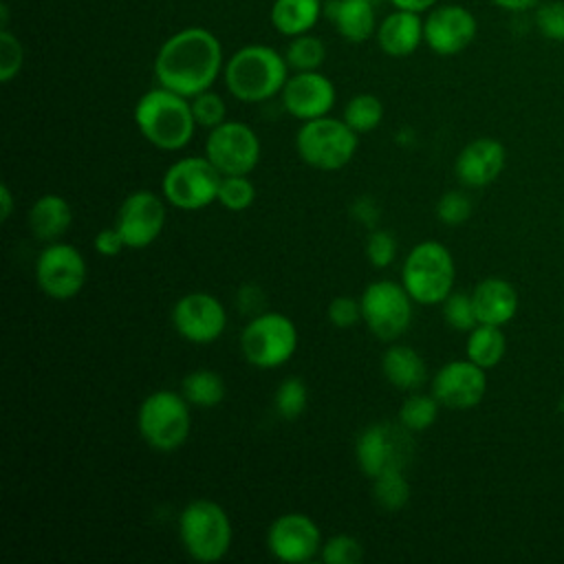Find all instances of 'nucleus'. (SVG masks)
<instances>
[{
	"label": "nucleus",
	"instance_id": "9",
	"mask_svg": "<svg viewBox=\"0 0 564 564\" xmlns=\"http://www.w3.org/2000/svg\"><path fill=\"white\" fill-rule=\"evenodd\" d=\"M223 174L203 156H183L163 174L161 194L163 198L181 212H198L216 203L218 185Z\"/></svg>",
	"mask_w": 564,
	"mask_h": 564
},
{
	"label": "nucleus",
	"instance_id": "38",
	"mask_svg": "<svg viewBox=\"0 0 564 564\" xmlns=\"http://www.w3.org/2000/svg\"><path fill=\"white\" fill-rule=\"evenodd\" d=\"M24 64V48L18 35H13L7 26L0 29V82L9 84L15 79Z\"/></svg>",
	"mask_w": 564,
	"mask_h": 564
},
{
	"label": "nucleus",
	"instance_id": "47",
	"mask_svg": "<svg viewBox=\"0 0 564 564\" xmlns=\"http://www.w3.org/2000/svg\"><path fill=\"white\" fill-rule=\"evenodd\" d=\"M394 9H405V11H416V13H427L432 7L438 4V0H390Z\"/></svg>",
	"mask_w": 564,
	"mask_h": 564
},
{
	"label": "nucleus",
	"instance_id": "4",
	"mask_svg": "<svg viewBox=\"0 0 564 564\" xmlns=\"http://www.w3.org/2000/svg\"><path fill=\"white\" fill-rule=\"evenodd\" d=\"M178 538L192 560L203 564L220 562L234 540L229 513L216 500H189L178 513Z\"/></svg>",
	"mask_w": 564,
	"mask_h": 564
},
{
	"label": "nucleus",
	"instance_id": "1",
	"mask_svg": "<svg viewBox=\"0 0 564 564\" xmlns=\"http://www.w3.org/2000/svg\"><path fill=\"white\" fill-rule=\"evenodd\" d=\"M225 57L220 40L205 26H185L172 33L156 51L154 77L159 86L183 97L209 90L223 75Z\"/></svg>",
	"mask_w": 564,
	"mask_h": 564
},
{
	"label": "nucleus",
	"instance_id": "21",
	"mask_svg": "<svg viewBox=\"0 0 564 564\" xmlns=\"http://www.w3.org/2000/svg\"><path fill=\"white\" fill-rule=\"evenodd\" d=\"M375 37L388 57H408L423 44V18L416 11L394 9L377 24Z\"/></svg>",
	"mask_w": 564,
	"mask_h": 564
},
{
	"label": "nucleus",
	"instance_id": "30",
	"mask_svg": "<svg viewBox=\"0 0 564 564\" xmlns=\"http://www.w3.org/2000/svg\"><path fill=\"white\" fill-rule=\"evenodd\" d=\"M375 502L383 511H401L410 500V482L401 465H392L372 478Z\"/></svg>",
	"mask_w": 564,
	"mask_h": 564
},
{
	"label": "nucleus",
	"instance_id": "25",
	"mask_svg": "<svg viewBox=\"0 0 564 564\" xmlns=\"http://www.w3.org/2000/svg\"><path fill=\"white\" fill-rule=\"evenodd\" d=\"M29 229L37 240L55 242L59 240L70 223H73V207L62 194H42L29 209Z\"/></svg>",
	"mask_w": 564,
	"mask_h": 564
},
{
	"label": "nucleus",
	"instance_id": "6",
	"mask_svg": "<svg viewBox=\"0 0 564 564\" xmlns=\"http://www.w3.org/2000/svg\"><path fill=\"white\" fill-rule=\"evenodd\" d=\"M240 352L247 364L260 370H273L289 364L297 350L300 333L295 322L278 311H262L242 326Z\"/></svg>",
	"mask_w": 564,
	"mask_h": 564
},
{
	"label": "nucleus",
	"instance_id": "20",
	"mask_svg": "<svg viewBox=\"0 0 564 564\" xmlns=\"http://www.w3.org/2000/svg\"><path fill=\"white\" fill-rule=\"evenodd\" d=\"M507 163L505 145L494 137L471 139L456 156L454 172L465 187L491 185Z\"/></svg>",
	"mask_w": 564,
	"mask_h": 564
},
{
	"label": "nucleus",
	"instance_id": "5",
	"mask_svg": "<svg viewBox=\"0 0 564 564\" xmlns=\"http://www.w3.org/2000/svg\"><path fill=\"white\" fill-rule=\"evenodd\" d=\"M456 264L452 251L438 240L416 242L401 267V284L414 304L436 306L454 291Z\"/></svg>",
	"mask_w": 564,
	"mask_h": 564
},
{
	"label": "nucleus",
	"instance_id": "42",
	"mask_svg": "<svg viewBox=\"0 0 564 564\" xmlns=\"http://www.w3.org/2000/svg\"><path fill=\"white\" fill-rule=\"evenodd\" d=\"M326 317L335 328H350L361 322V302L359 297L337 295L326 306Z\"/></svg>",
	"mask_w": 564,
	"mask_h": 564
},
{
	"label": "nucleus",
	"instance_id": "19",
	"mask_svg": "<svg viewBox=\"0 0 564 564\" xmlns=\"http://www.w3.org/2000/svg\"><path fill=\"white\" fill-rule=\"evenodd\" d=\"M282 108L300 121L324 117L337 101L335 84L319 70H293L282 93Z\"/></svg>",
	"mask_w": 564,
	"mask_h": 564
},
{
	"label": "nucleus",
	"instance_id": "18",
	"mask_svg": "<svg viewBox=\"0 0 564 564\" xmlns=\"http://www.w3.org/2000/svg\"><path fill=\"white\" fill-rule=\"evenodd\" d=\"M405 432V427L397 430L388 423H372L364 427L355 441V458L361 474L372 480L392 465L403 467L410 456V438Z\"/></svg>",
	"mask_w": 564,
	"mask_h": 564
},
{
	"label": "nucleus",
	"instance_id": "22",
	"mask_svg": "<svg viewBox=\"0 0 564 564\" xmlns=\"http://www.w3.org/2000/svg\"><path fill=\"white\" fill-rule=\"evenodd\" d=\"M471 300L478 324L505 326L518 311V293L513 284L496 275L480 280L471 291Z\"/></svg>",
	"mask_w": 564,
	"mask_h": 564
},
{
	"label": "nucleus",
	"instance_id": "11",
	"mask_svg": "<svg viewBox=\"0 0 564 564\" xmlns=\"http://www.w3.org/2000/svg\"><path fill=\"white\" fill-rule=\"evenodd\" d=\"M260 137L242 121L227 119L214 130H207L205 156L223 176H249L260 163Z\"/></svg>",
	"mask_w": 564,
	"mask_h": 564
},
{
	"label": "nucleus",
	"instance_id": "8",
	"mask_svg": "<svg viewBox=\"0 0 564 564\" xmlns=\"http://www.w3.org/2000/svg\"><path fill=\"white\" fill-rule=\"evenodd\" d=\"M359 134L344 121L330 115L302 121L295 134V150L297 156L319 170V172H335L346 167L359 145Z\"/></svg>",
	"mask_w": 564,
	"mask_h": 564
},
{
	"label": "nucleus",
	"instance_id": "27",
	"mask_svg": "<svg viewBox=\"0 0 564 564\" xmlns=\"http://www.w3.org/2000/svg\"><path fill=\"white\" fill-rule=\"evenodd\" d=\"M181 394L185 397V401L192 408L209 410V408H216V405L223 403V399L227 394V388H225V381L218 372H214L209 368H198V370H192L183 377Z\"/></svg>",
	"mask_w": 564,
	"mask_h": 564
},
{
	"label": "nucleus",
	"instance_id": "35",
	"mask_svg": "<svg viewBox=\"0 0 564 564\" xmlns=\"http://www.w3.org/2000/svg\"><path fill=\"white\" fill-rule=\"evenodd\" d=\"M443 319L449 328L460 330V333H469L476 324V311H474V300L471 293H463V291H452L445 300H443Z\"/></svg>",
	"mask_w": 564,
	"mask_h": 564
},
{
	"label": "nucleus",
	"instance_id": "15",
	"mask_svg": "<svg viewBox=\"0 0 564 564\" xmlns=\"http://www.w3.org/2000/svg\"><path fill=\"white\" fill-rule=\"evenodd\" d=\"M269 553L284 564H304L319 555L322 531L317 522L300 511L278 516L267 529Z\"/></svg>",
	"mask_w": 564,
	"mask_h": 564
},
{
	"label": "nucleus",
	"instance_id": "28",
	"mask_svg": "<svg viewBox=\"0 0 564 564\" xmlns=\"http://www.w3.org/2000/svg\"><path fill=\"white\" fill-rule=\"evenodd\" d=\"M505 350H507V339L500 326L476 324L467 335V344H465L467 359H471L485 370L498 366L505 357Z\"/></svg>",
	"mask_w": 564,
	"mask_h": 564
},
{
	"label": "nucleus",
	"instance_id": "2",
	"mask_svg": "<svg viewBox=\"0 0 564 564\" xmlns=\"http://www.w3.org/2000/svg\"><path fill=\"white\" fill-rule=\"evenodd\" d=\"M132 117L143 139L163 152L187 148L196 132L189 97L163 86L143 93L134 104Z\"/></svg>",
	"mask_w": 564,
	"mask_h": 564
},
{
	"label": "nucleus",
	"instance_id": "24",
	"mask_svg": "<svg viewBox=\"0 0 564 564\" xmlns=\"http://www.w3.org/2000/svg\"><path fill=\"white\" fill-rule=\"evenodd\" d=\"M381 372L397 390L414 392L423 386L427 377V366L416 348L390 341V346L381 355Z\"/></svg>",
	"mask_w": 564,
	"mask_h": 564
},
{
	"label": "nucleus",
	"instance_id": "46",
	"mask_svg": "<svg viewBox=\"0 0 564 564\" xmlns=\"http://www.w3.org/2000/svg\"><path fill=\"white\" fill-rule=\"evenodd\" d=\"M489 2L509 13H524V11L535 9L542 0H489Z\"/></svg>",
	"mask_w": 564,
	"mask_h": 564
},
{
	"label": "nucleus",
	"instance_id": "13",
	"mask_svg": "<svg viewBox=\"0 0 564 564\" xmlns=\"http://www.w3.org/2000/svg\"><path fill=\"white\" fill-rule=\"evenodd\" d=\"M170 317L174 330L185 341L196 346L218 341L227 328L225 304L207 291H192L181 295L174 302Z\"/></svg>",
	"mask_w": 564,
	"mask_h": 564
},
{
	"label": "nucleus",
	"instance_id": "17",
	"mask_svg": "<svg viewBox=\"0 0 564 564\" xmlns=\"http://www.w3.org/2000/svg\"><path fill=\"white\" fill-rule=\"evenodd\" d=\"M447 410H471L487 392L485 368L471 359H452L443 364L432 377L430 390Z\"/></svg>",
	"mask_w": 564,
	"mask_h": 564
},
{
	"label": "nucleus",
	"instance_id": "3",
	"mask_svg": "<svg viewBox=\"0 0 564 564\" xmlns=\"http://www.w3.org/2000/svg\"><path fill=\"white\" fill-rule=\"evenodd\" d=\"M289 70L284 53L267 44H245L225 62L223 79L238 101L262 104L282 93Z\"/></svg>",
	"mask_w": 564,
	"mask_h": 564
},
{
	"label": "nucleus",
	"instance_id": "16",
	"mask_svg": "<svg viewBox=\"0 0 564 564\" xmlns=\"http://www.w3.org/2000/svg\"><path fill=\"white\" fill-rule=\"evenodd\" d=\"M478 33L476 15L463 4H436L423 18V42L436 55L463 53Z\"/></svg>",
	"mask_w": 564,
	"mask_h": 564
},
{
	"label": "nucleus",
	"instance_id": "48",
	"mask_svg": "<svg viewBox=\"0 0 564 564\" xmlns=\"http://www.w3.org/2000/svg\"><path fill=\"white\" fill-rule=\"evenodd\" d=\"M13 214V192L7 183L0 185V220H9V216Z\"/></svg>",
	"mask_w": 564,
	"mask_h": 564
},
{
	"label": "nucleus",
	"instance_id": "12",
	"mask_svg": "<svg viewBox=\"0 0 564 564\" xmlns=\"http://www.w3.org/2000/svg\"><path fill=\"white\" fill-rule=\"evenodd\" d=\"M88 267L82 251L70 242H48L35 260L40 291L57 302L73 300L86 284Z\"/></svg>",
	"mask_w": 564,
	"mask_h": 564
},
{
	"label": "nucleus",
	"instance_id": "32",
	"mask_svg": "<svg viewBox=\"0 0 564 564\" xmlns=\"http://www.w3.org/2000/svg\"><path fill=\"white\" fill-rule=\"evenodd\" d=\"M284 59L291 70H319L326 59V46L317 35L302 33L289 37L284 48Z\"/></svg>",
	"mask_w": 564,
	"mask_h": 564
},
{
	"label": "nucleus",
	"instance_id": "7",
	"mask_svg": "<svg viewBox=\"0 0 564 564\" xmlns=\"http://www.w3.org/2000/svg\"><path fill=\"white\" fill-rule=\"evenodd\" d=\"M137 430L156 452H174L192 432V405L181 392L154 390L137 410Z\"/></svg>",
	"mask_w": 564,
	"mask_h": 564
},
{
	"label": "nucleus",
	"instance_id": "45",
	"mask_svg": "<svg viewBox=\"0 0 564 564\" xmlns=\"http://www.w3.org/2000/svg\"><path fill=\"white\" fill-rule=\"evenodd\" d=\"M260 293V289L258 286H253V284H247V286H242L240 291H238V297H236V302H238V308L242 311V313H247V315H258V313H262L264 308H262V297H258V300H253V295H258Z\"/></svg>",
	"mask_w": 564,
	"mask_h": 564
},
{
	"label": "nucleus",
	"instance_id": "33",
	"mask_svg": "<svg viewBox=\"0 0 564 564\" xmlns=\"http://www.w3.org/2000/svg\"><path fill=\"white\" fill-rule=\"evenodd\" d=\"M306 405H308V390L300 377H286L284 381H280L273 394V408L280 419L293 421L304 414Z\"/></svg>",
	"mask_w": 564,
	"mask_h": 564
},
{
	"label": "nucleus",
	"instance_id": "34",
	"mask_svg": "<svg viewBox=\"0 0 564 564\" xmlns=\"http://www.w3.org/2000/svg\"><path fill=\"white\" fill-rule=\"evenodd\" d=\"M256 200V187L249 176H223L216 203L229 212H245Z\"/></svg>",
	"mask_w": 564,
	"mask_h": 564
},
{
	"label": "nucleus",
	"instance_id": "43",
	"mask_svg": "<svg viewBox=\"0 0 564 564\" xmlns=\"http://www.w3.org/2000/svg\"><path fill=\"white\" fill-rule=\"evenodd\" d=\"M93 247L99 256L104 258H115L119 256L123 249H126V242L121 238V234L117 231V227H106V229H99L95 234V240H93Z\"/></svg>",
	"mask_w": 564,
	"mask_h": 564
},
{
	"label": "nucleus",
	"instance_id": "23",
	"mask_svg": "<svg viewBox=\"0 0 564 564\" xmlns=\"http://www.w3.org/2000/svg\"><path fill=\"white\" fill-rule=\"evenodd\" d=\"M326 15L339 37L350 44H364L377 33L372 0H333L328 2Z\"/></svg>",
	"mask_w": 564,
	"mask_h": 564
},
{
	"label": "nucleus",
	"instance_id": "26",
	"mask_svg": "<svg viewBox=\"0 0 564 564\" xmlns=\"http://www.w3.org/2000/svg\"><path fill=\"white\" fill-rule=\"evenodd\" d=\"M322 11V0H273L269 18L280 35L295 37L311 33Z\"/></svg>",
	"mask_w": 564,
	"mask_h": 564
},
{
	"label": "nucleus",
	"instance_id": "31",
	"mask_svg": "<svg viewBox=\"0 0 564 564\" xmlns=\"http://www.w3.org/2000/svg\"><path fill=\"white\" fill-rule=\"evenodd\" d=\"M383 115H386V108H383V101L377 95L359 93V95H355V97H350L346 101L341 119L357 134H364V132L377 130L381 126V121H383Z\"/></svg>",
	"mask_w": 564,
	"mask_h": 564
},
{
	"label": "nucleus",
	"instance_id": "44",
	"mask_svg": "<svg viewBox=\"0 0 564 564\" xmlns=\"http://www.w3.org/2000/svg\"><path fill=\"white\" fill-rule=\"evenodd\" d=\"M350 216L361 223L368 229H375L379 223V205L375 198L370 196H359L355 198V203L350 205Z\"/></svg>",
	"mask_w": 564,
	"mask_h": 564
},
{
	"label": "nucleus",
	"instance_id": "14",
	"mask_svg": "<svg viewBox=\"0 0 564 564\" xmlns=\"http://www.w3.org/2000/svg\"><path fill=\"white\" fill-rule=\"evenodd\" d=\"M165 198L152 189L130 192L115 216V227L121 234L126 249L150 247L165 227Z\"/></svg>",
	"mask_w": 564,
	"mask_h": 564
},
{
	"label": "nucleus",
	"instance_id": "37",
	"mask_svg": "<svg viewBox=\"0 0 564 564\" xmlns=\"http://www.w3.org/2000/svg\"><path fill=\"white\" fill-rule=\"evenodd\" d=\"M364 557V546L357 538L339 533L322 544L319 560L324 564H357Z\"/></svg>",
	"mask_w": 564,
	"mask_h": 564
},
{
	"label": "nucleus",
	"instance_id": "36",
	"mask_svg": "<svg viewBox=\"0 0 564 564\" xmlns=\"http://www.w3.org/2000/svg\"><path fill=\"white\" fill-rule=\"evenodd\" d=\"M189 101H192V112H194L196 126H200L205 130H214L216 126L227 121V104L212 88L194 95Z\"/></svg>",
	"mask_w": 564,
	"mask_h": 564
},
{
	"label": "nucleus",
	"instance_id": "29",
	"mask_svg": "<svg viewBox=\"0 0 564 564\" xmlns=\"http://www.w3.org/2000/svg\"><path fill=\"white\" fill-rule=\"evenodd\" d=\"M441 408L443 405L438 403V399L432 392L425 394V392L414 390V392H408V397L401 401L397 421L408 432H423L436 423Z\"/></svg>",
	"mask_w": 564,
	"mask_h": 564
},
{
	"label": "nucleus",
	"instance_id": "39",
	"mask_svg": "<svg viewBox=\"0 0 564 564\" xmlns=\"http://www.w3.org/2000/svg\"><path fill=\"white\" fill-rule=\"evenodd\" d=\"M471 216V200L465 192L449 189L436 200V218L447 227H458Z\"/></svg>",
	"mask_w": 564,
	"mask_h": 564
},
{
	"label": "nucleus",
	"instance_id": "10",
	"mask_svg": "<svg viewBox=\"0 0 564 564\" xmlns=\"http://www.w3.org/2000/svg\"><path fill=\"white\" fill-rule=\"evenodd\" d=\"M361 322L381 341H397L412 324L414 300L401 282L377 280L359 295Z\"/></svg>",
	"mask_w": 564,
	"mask_h": 564
},
{
	"label": "nucleus",
	"instance_id": "41",
	"mask_svg": "<svg viewBox=\"0 0 564 564\" xmlns=\"http://www.w3.org/2000/svg\"><path fill=\"white\" fill-rule=\"evenodd\" d=\"M366 258L372 267L386 269L394 262L397 258V240L390 231L386 229H372L366 238Z\"/></svg>",
	"mask_w": 564,
	"mask_h": 564
},
{
	"label": "nucleus",
	"instance_id": "40",
	"mask_svg": "<svg viewBox=\"0 0 564 564\" xmlns=\"http://www.w3.org/2000/svg\"><path fill=\"white\" fill-rule=\"evenodd\" d=\"M535 26L551 42H564V0H549L535 7Z\"/></svg>",
	"mask_w": 564,
	"mask_h": 564
}]
</instances>
